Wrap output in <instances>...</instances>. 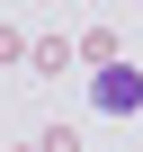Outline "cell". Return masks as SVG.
<instances>
[{
    "mask_svg": "<svg viewBox=\"0 0 143 152\" xmlns=\"http://www.w3.org/2000/svg\"><path fill=\"white\" fill-rule=\"evenodd\" d=\"M134 99H143V90L125 81V72H107V81H98V107H134Z\"/></svg>",
    "mask_w": 143,
    "mask_h": 152,
    "instance_id": "6da1fadb",
    "label": "cell"
}]
</instances>
